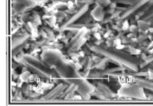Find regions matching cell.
<instances>
[{"instance_id": "3", "label": "cell", "mask_w": 153, "mask_h": 106, "mask_svg": "<svg viewBox=\"0 0 153 106\" xmlns=\"http://www.w3.org/2000/svg\"><path fill=\"white\" fill-rule=\"evenodd\" d=\"M25 64L30 70L40 77L43 78H50V74H49L48 71L46 70V69L47 68L39 67L27 61H26Z\"/></svg>"}, {"instance_id": "2", "label": "cell", "mask_w": 153, "mask_h": 106, "mask_svg": "<svg viewBox=\"0 0 153 106\" xmlns=\"http://www.w3.org/2000/svg\"><path fill=\"white\" fill-rule=\"evenodd\" d=\"M120 94L124 96L140 98L142 96L143 92L140 88L137 86L127 85L121 88Z\"/></svg>"}, {"instance_id": "1", "label": "cell", "mask_w": 153, "mask_h": 106, "mask_svg": "<svg viewBox=\"0 0 153 106\" xmlns=\"http://www.w3.org/2000/svg\"><path fill=\"white\" fill-rule=\"evenodd\" d=\"M91 49L92 51L102 54L106 57L110 58L121 64L125 65L132 70L136 71L138 69L136 64L132 61L131 58L124 55L119 54L118 53H116L115 52L110 51L107 49L96 46L92 47Z\"/></svg>"}, {"instance_id": "6", "label": "cell", "mask_w": 153, "mask_h": 106, "mask_svg": "<svg viewBox=\"0 0 153 106\" xmlns=\"http://www.w3.org/2000/svg\"><path fill=\"white\" fill-rule=\"evenodd\" d=\"M22 92L25 96L28 97L34 98L38 97L39 96V93L31 91L30 87L29 85H24L23 88Z\"/></svg>"}, {"instance_id": "4", "label": "cell", "mask_w": 153, "mask_h": 106, "mask_svg": "<svg viewBox=\"0 0 153 106\" xmlns=\"http://www.w3.org/2000/svg\"><path fill=\"white\" fill-rule=\"evenodd\" d=\"M65 87L63 84L60 83L55 87L54 89L52 90L51 91L46 94L45 96H43V99H55L63 91H64V88H66Z\"/></svg>"}, {"instance_id": "5", "label": "cell", "mask_w": 153, "mask_h": 106, "mask_svg": "<svg viewBox=\"0 0 153 106\" xmlns=\"http://www.w3.org/2000/svg\"><path fill=\"white\" fill-rule=\"evenodd\" d=\"M24 57L25 60L27 62L33 64L39 67L44 68H48L47 65L32 56L27 54L24 55Z\"/></svg>"}]
</instances>
